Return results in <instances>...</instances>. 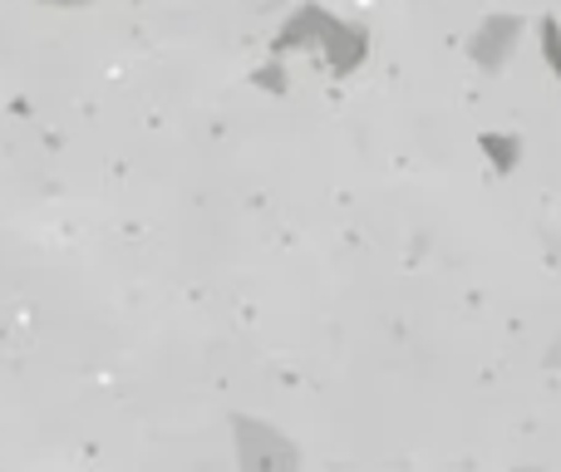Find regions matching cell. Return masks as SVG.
Instances as JSON below:
<instances>
[{
  "instance_id": "cell-1",
  "label": "cell",
  "mask_w": 561,
  "mask_h": 472,
  "mask_svg": "<svg viewBox=\"0 0 561 472\" xmlns=\"http://www.w3.org/2000/svg\"><path fill=\"white\" fill-rule=\"evenodd\" d=\"M542 49H547V65L561 74V25L557 20H542Z\"/></svg>"
}]
</instances>
